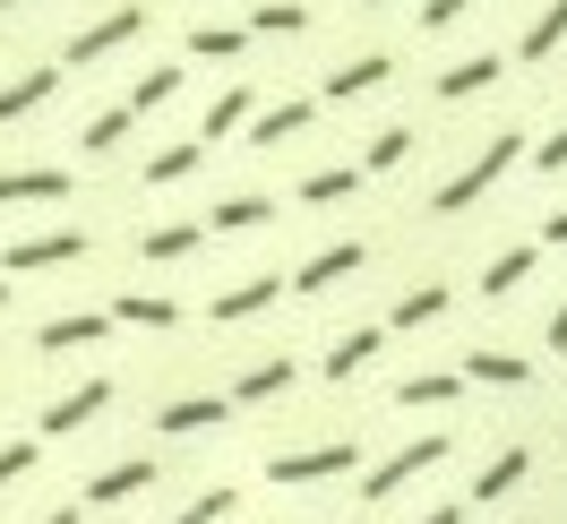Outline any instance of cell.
Wrapping results in <instances>:
<instances>
[{
  "label": "cell",
  "mask_w": 567,
  "mask_h": 524,
  "mask_svg": "<svg viewBox=\"0 0 567 524\" xmlns=\"http://www.w3.org/2000/svg\"><path fill=\"white\" fill-rule=\"evenodd\" d=\"M516 164H525V130H498V138L482 146V155H473V164H464L456 181H439V198H430V207H439V215L482 207V198H491V189H498L507 173H516Z\"/></svg>",
  "instance_id": "6da1fadb"
},
{
  "label": "cell",
  "mask_w": 567,
  "mask_h": 524,
  "mask_svg": "<svg viewBox=\"0 0 567 524\" xmlns=\"http://www.w3.org/2000/svg\"><path fill=\"white\" fill-rule=\"evenodd\" d=\"M447 455H456V439H447V430H422V439L388 448V455H379V473H361V507H388L395 490H413L422 473H439Z\"/></svg>",
  "instance_id": "7a4b0ae2"
},
{
  "label": "cell",
  "mask_w": 567,
  "mask_h": 524,
  "mask_svg": "<svg viewBox=\"0 0 567 524\" xmlns=\"http://www.w3.org/2000/svg\"><path fill=\"white\" fill-rule=\"evenodd\" d=\"M336 473H361V448H353V439H327V448H284V455H267V482H276V490H310V482H336Z\"/></svg>",
  "instance_id": "3957f363"
},
{
  "label": "cell",
  "mask_w": 567,
  "mask_h": 524,
  "mask_svg": "<svg viewBox=\"0 0 567 524\" xmlns=\"http://www.w3.org/2000/svg\"><path fill=\"white\" fill-rule=\"evenodd\" d=\"M138 27H146V9H138V0H121L112 18H95V27H78L61 61H70V70H86V61H104V52H121V43H138Z\"/></svg>",
  "instance_id": "277c9868"
},
{
  "label": "cell",
  "mask_w": 567,
  "mask_h": 524,
  "mask_svg": "<svg viewBox=\"0 0 567 524\" xmlns=\"http://www.w3.org/2000/svg\"><path fill=\"white\" fill-rule=\"evenodd\" d=\"M155 482H164L155 455H121V464H104V473H86V507H130V499H146Z\"/></svg>",
  "instance_id": "5b68a950"
},
{
  "label": "cell",
  "mask_w": 567,
  "mask_h": 524,
  "mask_svg": "<svg viewBox=\"0 0 567 524\" xmlns=\"http://www.w3.org/2000/svg\"><path fill=\"white\" fill-rule=\"evenodd\" d=\"M525 482H533V448H525V439H507V448H498L491 464L473 473V490H464V507H498V499H516Z\"/></svg>",
  "instance_id": "8992f818"
},
{
  "label": "cell",
  "mask_w": 567,
  "mask_h": 524,
  "mask_svg": "<svg viewBox=\"0 0 567 524\" xmlns=\"http://www.w3.org/2000/svg\"><path fill=\"white\" fill-rule=\"evenodd\" d=\"M86 258V233H27V242H9L0 267H18V276H43V267H78Z\"/></svg>",
  "instance_id": "52a82bcc"
},
{
  "label": "cell",
  "mask_w": 567,
  "mask_h": 524,
  "mask_svg": "<svg viewBox=\"0 0 567 524\" xmlns=\"http://www.w3.org/2000/svg\"><path fill=\"white\" fill-rule=\"evenodd\" d=\"M224 421H233V395H173V404H155L164 439H198V430H224Z\"/></svg>",
  "instance_id": "ba28073f"
},
{
  "label": "cell",
  "mask_w": 567,
  "mask_h": 524,
  "mask_svg": "<svg viewBox=\"0 0 567 524\" xmlns=\"http://www.w3.org/2000/svg\"><path fill=\"white\" fill-rule=\"evenodd\" d=\"M361 267H370V249H361V242H327L319 258H301V267H292V284H284V292H327V284L361 276Z\"/></svg>",
  "instance_id": "9c48e42d"
},
{
  "label": "cell",
  "mask_w": 567,
  "mask_h": 524,
  "mask_svg": "<svg viewBox=\"0 0 567 524\" xmlns=\"http://www.w3.org/2000/svg\"><path fill=\"white\" fill-rule=\"evenodd\" d=\"M379 345H388V327H344L336 345H327V361H319V379L327 387H344V379H361L370 361H379Z\"/></svg>",
  "instance_id": "30bf717a"
},
{
  "label": "cell",
  "mask_w": 567,
  "mask_h": 524,
  "mask_svg": "<svg viewBox=\"0 0 567 524\" xmlns=\"http://www.w3.org/2000/svg\"><path fill=\"white\" fill-rule=\"evenodd\" d=\"M104 404H112V379H86V387H70V395H52V404H43V439H70V430H86Z\"/></svg>",
  "instance_id": "8fae6325"
},
{
  "label": "cell",
  "mask_w": 567,
  "mask_h": 524,
  "mask_svg": "<svg viewBox=\"0 0 567 524\" xmlns=\"http://www.w3.org/2000/svg\"><path fill=\"white\" fill-rule=\"evenodd\" d=\"M276 301H284V276H241L233 292H215V301H207V318H215V327H241V318L276 310Z\"/></svg>",
  "instance_id": "7c38bea8"
},
{
  "label": "cell",
  "mask_w": 567,
  "mask_h": 524,
  "mask_svg": "<svg viewBox=\"0 0 567 524\" xmlns=\"http://www.w3.org/2000/svg\"><path fill=\"white\" fill-rule=\"evenodd\" d=\"M104 310H61V318H43L35 327V352H86V345H104Z\"/></svg>",
  "instance_id": "4fadbf2b"
},
{
  "label": "cell",
  "mask_w": 567,
  "mask_h": 524,
  "mask_svg": "<svg viewBox=\"0 0 567 524\" xmlns=\"http://www.w3.org/2000/svg\"><path fill=\"white\" fill-rule=\"evenodd\" d=\"M70 198V173L61 164H27V173H0V207H52Z\"/></svg>",
  "instance_id": "5bb4252c"
},
{
  "label": "cell",
  "mask_w": 567,
  "mask_h": 524,
  "mask_svg": "<svg viewBox=\"0 0 567 524\" xmlns=\"http://www.w3.org/2000/svg\"><path fill=\"white\" fill-rule=\"evenodd\" d=\"M498 70H507L498 52H473V61H447V70L430 78V86H439V104H473L482 86H498Z\"/></svg>",
  "instance_id": "9a60e30c"
},
{
  "label": "cell",
  "mask_w": 567,
  "mask_h": 524,
  "mask_svg": "<svg viewBox=\"0 0 567 524\" xmlns=\"http://www.w3.org/2000/svg\"><path fill=\"white\" fill-rule=\"evenodd\" d=\"M464 387H533V361L525 352H498V345H473L464 352Z\"/></svg>",
  "instance_id": "2e32d148"
},
{
  "label": "cell",
  "mask_w": 567,
  "mask_h": 524,
  "mask_svg": "<svg viewBox=\"0 0 567 524\" xmlns=\"http://www.w3.org/2000/svg\"><path fill=\"white\" fill-rule=\"evenodd\" d=\"M52 95H61V61H43V70L9 78V86H0V121H27V112H43Z\"/></svg>",
  "instance_id": "e0dca14e"
},
{
  "label": "cell",
  "mask_w": 567,
  "mask_h": 524,
  "mask_svg": "<svg viewBox=\"0 0 567 524\" xmlns=\"http://www.w3.org/2000/svg\"><path fill=\"white\" fill-rule=\"evenodd\" d=\"M388 78H395V52H361V61H344V70H327V104H353V95L388 86Z\"/></svg>",
  "instance_id": "ac0fdd59"
},
{
  "label": "cell",
  "mask_w": 567,
  "mask_h": 524,
  "mask_svg": "<svg viewBox=\"0 0 567 524\" xmlns=\"http://www.w3.org/2000/svg\"><path fill=\"white\" fill-rule=\"evenodd\" d=\"M456 395H464V370H413V379H395V404H413V413H439Z\"/></svg>",
  "instance_id": "d6986e66"
},
{
  "label": "cell",
  "mask_w": 567,
  "mask_h": 524,
  "mask_svg": "<svg viewBox=\"0 0 567 524\" xmlns=\"http://www.w3.org/2000/svg\"><path fill=\"white\" fill-rule=\"evenodd\" d=\"M104 318H121V327H146V336H173V327H181V301H164V292H121Z\"/></svg>",
  "instance_id": "ffe728a7"
},
{
  "label": "cell",
  "mask_w": 567,
  "mask_h": 524,
  "mask_svg": "<svg viewBox=\"0 0 567 524\" xmlns=\"http://www.w3.org/2000/svg\"><path fill=\"white\" fill-rule=\"evenodd\" d=\"M439 318H447V284L430 276V284H413V292L388 310V327H395V336H413V327H439Z\"/></svg>",
  "instance_id": "44dd1931"
},
{
  "label": "cell",
  "mask_w": 567,
  "mask_h": 524,
  "mask_svg": "<svg viewBox=\"0 0 567 524\" xmlns=\"http://www.w3.org/2000/svg\"><path fill=\"white\" fill-rule=\"evenodd\" d=\"M559 43H567V0H542L533 27H525V43H516V61H550Z\"/></svg>",
  "instance_id": "7402d4cb"
},
{
  "label": "cell",
  "mask_w": 567,
  "mask_h": 524,
  "mask_svg": "<svg viewBox=\"0 0 567 524\" xmlns=\"http://www.w3.org/2000/svg\"><path fill=\"white\" fill-rule=\"evenodd\" d=\"M533 267H542V249H525V242H516V249H498L491 267H482V301H507V292H516Z\"/></svg>",
  "instance_id": "603a6c76"
},
{
  "label": "cell",
  "mask_w": 567,
  "mask_h": 524,
  "mask_svg": "<svg viewBox=\"0 0 567 524\" xmlns=\"http://www.w3.org/2000/svg\"><path fill=\"white\" fill-rule=\"evenodd\" d=\"M292 379H301L292 361H249L241 379H233V404H276V395H284Z\"/></svg>",
  "instance_id": "cb8c5ba5"
},
{
  "label": "cell",
  "mask_w": 567,
  "mask_h": 524,
  "mask_svg": "<svg viewBox=\"0 0 567 524\" xmlns=\"http://www.w3.org/2000/svg\"><path fill=\"white\" fill-rule=\"evenodd\" d=\"M198 164H207V146H198V138H181V146H155V155H146V189H173V181H189Z\"/></svg>",
  "instance_id": "d4e9b609"
},
{
  "label": "cell",
  "mask_w": 567,
  "mask_h": 524,
  "mask_svg": "<svg viewBox=\"0 0 567 524\" xmlns=\"http://www.w3.org/2000/svg\"><path fill=\"white\" fill-rule=\"evenodd\" d=\"M310 112H319V104H301V95H292V104H267V112H258V130H249V146H284V138H301V130H310Z\"/></svg>",
  "instance_id": "484cf974"
},
{
  "label": "cell",
  "mask_w": 567,
  "mask_h": 524,
  "mask_svg": "<svg viewBox=\"0 0 567 524\" xmlns=\"http://www.w3.org/2000/svg\"><path fill=\"white\" fill-rule=\"evenodd\" d=\"M353 189H361V164H327V173L301 181V207H344Z\"/></svg>",
  "instance_id": "4316f807"
},
{
  "label": "cell",
  "mask_w": 567,
  "mask_h": 524,
  "mask_svg": "<svg viewBox=\"0 0 567 524\" xmlns=\"http://www.w3.org/2000/svg\"><path fill=\"white\" fill-rule=\"evenodd\" d=\"M198 242H207L198 224H155V233H138V258H155V267H173V258H189Z\"/></svg>",
  "instance_id": "83f0119b"
},
{
  "label": "cell",
  "mask_w": 567,
  "mask_h": 524,
  "mask_svg": "<svg viewBox=\"0 0 567 524\" xmlns=\"http://www.w3.org/2000/svg\"><path fill=\"white\" fill-rule=\"evenodd\" d=\"M249 112H258V104H249V86H224V95L207 104V121H198V146H207V138H233Z\"/></svg>",
  "instance_id": "f1b7e54d"
},
{
  "label": "cell",
  "mask_w": 567,
  "mask_h": 524,
  "mask_svg": "<svg viewBox=\"0 0 567 524\" xmlns=\"http://www.w3.org/2000/svg\"><path fill=\"white\" fill-rule=\"evenodd\" d=\"M130 130H138V112H130V104H112V112H95V121L78 130V146H86V155H112V146L130 138Z\"/></svg>",
  "instance_id": "f546056e"
},
{
  "label": "cell",
  "mask_w": 567,
  "mask_h": 524,
  "mask_svg": "<svg viewBox=\"0 0 567 524\" xmlns=\"http://www.w3.org/2000/svg\"><path fill=\"white\" fill-rule=\"evenodd\" d=\"M207 224L215 233H258V224H276V198H224Z\"/></svg>",
  "instance_id": "4dcf8cb0"
},
{
  "label": "cell",
  "mask_w": 567,
  "mask_h": 524,
  "mask_svg": "<svg viewBox=\"0 0 567 524\" xmlns=\"http://www.w3.org/2000/svg\"><path fill=\"white\" fill-rule=\"evenodd\" d=\"M301 27H310L301 0H258V9H249V35H301Z\"/></svg>",
  "instance_id": "1f68e13d"
},
{
  "label": "cell",
  "mask_w": 567,
  "mask_h": 524,
  "mask_svg": "<svg viewBox=\"0 0 567 524\" xmlns=\"http://www.w3.org/2000/svg\"><path fill=\"white\" fill-rule=\"evenodd\" d=\"M233 507H241V490H198V499H189V507H173L164 524H224Z\"/></svg>",
  "instance_id": "d6a6232c"
},
{
  "label": "cell",
  "mask_w": 567,
  "mask_h": 524,
  "mask_svg": "<svg viewBox=\"0 0 567 524\" xmlns=\"http://www.w3.org/2000/svg\"><path fill=\"white\" fill-rule=\"evenodd\" d=\"M404 155H413V130H379V138L361 146V173H395Z\"/></svg>",
  "instance_id": "836d02e7"
},
{
  "label": "cell",
  "mask_w": 567,
  "mask_h": 524,
  "mask_svg": "<svg viewBox=\"0 0 567 524\" xmlns=\"http://www.w3.org/2000/svg\"><path fill=\"white\" fill-rule=\"evenodd\" d=\"M241 27H189V52H198V61H241Z\"/></svg>",
  "instance_id": "e575fe53"
},
{
  "label": "cell",
  "mask_w": 567,
  "mask_h": 524,
  "mask_svg": "<svg viewBox=\"0 0 567 524\" xmlns=\"http://www.w3.org/2000/svg\"><path fill=\"white\" fill-rule=\"evenodd\" d=\"M173 95H181V70L164 61V70H146L138 86H130V112H155V104H173Z\"/></svg>",
  "instance_id": "d590c367"
},
{
  "label": "cell",
  "mask_w": 567,
  "mask_h": 524,
  "mask_svg": "<svg viewBox=\"0 0 567 524\" xmlns=\"http://www.w3.org/2000/svg\"><path fill=\"white\" fill-rule=\"evenodd\" d=\"M27 473H35V439H9V448H0V490L27 482Z\"/></svg>",
  "instance_id": "8d00e7d4"
},
{
  "label": "cell",
  "mask_w": 567,
  "mask_h": 524,
  "mask_svg": "<svg viewBox=\"0 0 567 524\" xmlns=\"http://www.w3.org/2000/svg\"><path fill=\"white\" fill-rule=\"evenodd\" d=\"M533 173H567V121H559L542 146H533Z\"/></svg>",
  "instance_id": "74e56055"
},
{
  "label": "cell",
  "mask_w": 567,
  "mask_h": 524,
  "mask_svg": "<svg viewBox=\"0 0 567 524\" xmlns=\"http://www.w3.org/2000/svg\"><path fill=\"white\" fill-rule=\"evenodd\" d=\"M473 0H422V35H439V27H456Z\"/></svg>",
  "instance_id": "f35d334b"
},
{
  "label": "cell",
  "mask_w": 567,
  "mask_h": 524,
  "mask_svg": "<svg viewBox=\"0 0 567 524\" xmlns=\"http://www.w3.org/2000/svg\"><path fill=\"white\" fill-rule=\"evenodd\" d=\"M542 242H550V249H567V207H550V215H542Z\"/></svg>",
  "instance_id": "ab89813d"
},
{
  "label": "cell",
  "mask_w": 567,
  "mask_h": 524,
  "mask_svg": "<svg viewBox=\"0 0 567 524\" xmlns=\"http://www.w3.org/2000/svg\"><path fill=\"white\" fill-rule=\"evenodd\" d=\"M413 524H464V499H439L430 516H413Z\"/></svg>",
  "instance_id": "60d3db41"
},
{
  "label": "cell",
  "mask_w": 567,
  "mask_h": 524,
  "mask_svg": "<svg viewBox=\"0 0 567 524\" xmlns=\"http://www.w3.org/2000/svg\"><path fill=\"white\" fill-rule=\"evenodd\" d=\"M542 345H550V352H567V301L550 310V327H542Z\"/></svg>",
  "instance_id": "b9f144b4"
},
{
  "label": "cell",
  "mask_w": 567,
  "mask_h": 524,
  "mask_svg": "<svg viewBox=\"0 0 567 524\" xmlns=\"http://www.w3.org/2000/svg\"><path fill=\"white\" fill-rule=\"evenodd\" d=\"M35 524H86V507H52V516H35Z\"/></svg>",
  "instance_id": "7bdbcfd3"
},
{
  "label": "cell",
  "mask_w": 567,
  "mask_h": 524,
  "mask_svg": "<svg viewBox=\"0 0 567 524\" xmlns=\"http://www.w3.org/2000/svg\"><path fill=\"white\" fill-rule=\"evenodd\" d=\"M0 310H9V284H0Z\"/></svg>",
  "instance_id": "ee69618b"
},
{
  "label": "cell",
  "mask_w": 567,
  "mask_h": 524,
  "mask_svg": "<svg viewBox=\"0 0 567 524\" xmlns=\"http://www.w3.org/2000/svg\"><path fill=\"white\" fill-rule=\"evenodd\" d=\"M0 9H18V0H0Z\"/></svg>",
  "instance_id": "f6af8a7d"
},
{
  "label": "cell",
  "mask_w": 567,
  "mask_h": 524,
  "mask_svg": "<svg viewBox=\"0 0 567 524\" xmlns=\"http://www.w3.org/2000/svg\"><path fill=\"white\" fill-rule=\"evenodd\" d=\"M361 9H379V0H361Z\"/></svg>",
  "instance_id": "bcb514c9"
}]
</instances>
